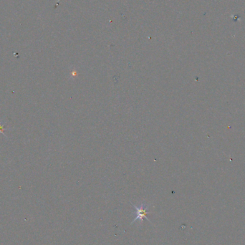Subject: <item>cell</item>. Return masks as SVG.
I'll return each instance as SVG.
<instances>
[{"label":"cell","instance_id":"7a4b0ae2","mask_svg":"<svg viewBox=\"0 0 245 245\" xmlns=\"http://www.w3.org/2000/svg\"><path fill=\"white\" fill-rule=\"evenodd\" d=\"M0 132H3V126H0Z\"/></svg>","mask_w":245,"mask_h":245},{"label":"cell","instance_id":"6da1fadb","mask_svg":"<svg viewBox=\"0 0 245 245\" xmlns=\"http://www.w3.org/2000/svg\"><path fill=\"white\" fill-rule=\"evenodd\" d=\"M132 205H133V208H135L136 209V214H137V216H136V218L133 220V222L131 223V225L137 220H140L141 222H143L145 219L146 220L149 221V222H151V221H150L149 219L147 218V216H146L147 214L149 213V209H149V206L144 204V203H142V204L140 205V206H136V205L133 204V203H132Z\"/></svg>","mask_w":245,"mask_h":245}]
</instances>
